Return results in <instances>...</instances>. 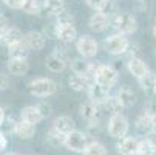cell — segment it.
I'll return each mask as SVG.
<instances>
[{"label":"cell","mask_w":156,"mask_h":155,"mask_svg":"<svg viewBox=\"0 0 156 155\" xmlns=\"http://www.w3.org/2000/svg\"><path fill=\"white\" fill-rule=\"evenodd\" d=\"M107 2H108V0H85V3L90 6L93 11H101Z\"/></svg>","instance_id":"36"},{"label":"cell","mask_w":156,"mask_h":155,"mask_svg":"<svg viewBox=\"0 0 156 155\" xmlns=\"http://www.w3.org/2000/svg\"><path fill=\"white\" fill-rule=\"evenodd\" d=\"M93 82H94V81L90 79L88 76L76 75V73L70 75V78H68V85H70L71 90H74V92H83V90L87 92Z\"/></svg>","instance_id":"17"},{"label":"cell","mask_w":156,"mask_h":155,"mask_svg":"<svg viewBox=\"0 0 156 155\" xmlns=\"http://www.w3.org/2000/svg\"><path fill=\"white\" fill-rule=\"evenodd\" d=\"M65 138L66 135H63L62 132H59L57 129H54L51 126V129L45 134V141L51 146V147H62L65 146Z\"/></svg>","instance_id":"26"},{"label":"cell","mask_w":156,"mask_h":155,"mask_svg":"<svg viewBox=\"0 0 156 155\" xmlns=\"http://www.w3.org/2000/svg\"><path fill=\"white\" fill-rule=\"evenodd\" d=\"M5 155H19L17 152H8V153H5Z\"/></svg>","instance_id":"42"},{"label":"cell","mask_w":156,"mask_h":155,"mask_svg":"<svg viewBox=\"0 0 156 155\" xmlns=\"http://www.w3.org/2000/svg\"><path fill=\"white\" fill-rule=\"evenodd\" d=\"M6 68L14 76H25L30 70V62L28 59H9Z\"/></svg>","instance_id":"22"},{"label":"cell","mask_w":156,"mask_h":155,"mask_svg":"<svg viewBox=\"0 0 156 155\" xmlns=\"http://www.w3.org/2000/svg\"><path fill=\"white\" fill-rule=\"evenodd\" d=\"M23 37H25V34L22 33L17 27H8V28L0 31V45L8 48V47L14 45V43H17V42H22Z\"/></svg>","instance_id":"9"},{"label":"cell","mask_w":156,"mask_h":155,"mask_svg":"<svg viewBox=\"0 0 156 155\" xmlns=\"http://www.w3.org/2000/svg\"><path fill=\"white\" fill-rule=\"evenodd\" d=\"M23 40L27 42V45L31 48V51H40L43 50L47 43V37L42 31H28L23 37Z\"/></svg>","instance_id":"14"},{"label":"cell","mask_w":156,"mask_h":155,"mask_svg":"<svg viewBox=\"0 0 156 155\" xmlns=\"http://www.w3.org/2000/svg\"><path fill=\"white\" fill-rule=\"evenodd\" d=\"M116 98L119 99V102L122 104L124 109H128L131 105H135L136 104V99H138L136 93L133 92L128 85H124V87L119 88V90L116 92Z\"/></svg>","instance_id":"21"},{"label":"cell","mask_w":156,"mask_h":155,"mask_svg":"<svg viewBox=\"0 0 156 155\" xmlns=\"http://www.w3.org/2000/svg\"><path fill=\"white\" fill-rule=\"evenodd\" d=\"M20 120H23V121L36 126L42 120H45V118L42 116V113H40V110L37 109V105H27V107H23L20 110Z\"/></svg>","instance_id":"23"},{"label":"cell","mask_w":156,"mask_h":155,"mask_svg":"<svg viewBox=\"0 0 156 155\" xmlns=\"http://www.w3.org/2000/svg\"><path fill=\"white\" fill-rule=\"evenodd\" d=\"M42 2H43V0H42Z\"/></svg>","instance_id":"45"},{"label":"cell","mask_w":156,"mask_h":155,"mask_svg":"<svg viewBox=\"0 0 156 155\" xmlns=\"http://www.w3.org/2000/svg\"><path fill=\"white\" fill-rule=\"evenodd\" d=\"M76 50L80 57L93 59L99 53V43L93 36L83 34V36H79V39L76 40Z\"/></svg>","instance_id":"4"},{"label":"cell","mask_w":156,"mask_h":155,"mask_svg":"<svg viewBox=\"0 0 156 155\" xmlns=\"http://www.w3.org/2000/svg\"><path fill=\"white\" fill-rule=\"evenodd\" d=\"M83 155H108L107 147L101 143V141H90V144L87 146V149L83 150Z\"/></svg>","instance_id":"31"},{"label":"cell","mask_w":156,"mask_h":155,"mask_svg":"<svg viewBox=\"0 0 156 155\" xmlns=\"http://www.w3.org/2000/svg\"><path fill=\"white\" fill-rule=\"evenodd\" d=\"M135 127H136V130L139 132L141 135H145V137H148L150 134H153V132L156 130V124H154L153 118L150 115H147L145 112L136 118Z\"/></svg>","instance_id":"16"},{"label":"cell","mask_w":156,"mask_h":155,"mask_svg":"<svg viewBox=\"0 0 156 155\" xmlns=\"http://www.w3.org/2000/svg\"><path fill=\"white\" fill-rule=\"evenodd\" d=\"M14 135L19 137L20 140H30L36 135V126L30 124L23 120H19L16 123V127H14Z\"/></svg>","instance_id":"19"},{"label":"cell","mask_w":156,"mask_h":155,"mask_svg":"<svg viewBox=\"0 0 156 155\" xmlns=\"http://www.w3.org/2000/svg\"><path fill=\"white\" fill-rule=\"evenodd\" d=\"M45 67L51 73H62V72L66 70V67H68V61H65L63 57H60L59 54H56L53 51L51 54H48L45 57Z\"/></svg>","instance_id":"15"},{"label":"cell","mask_w":156,"mask_h":155,"mask_svg":"<svg viewBox=\"0 0 156 155\" xmlns=\"http://www.w3.org/2000/svg\"><path fill=\"white\" fill-rule=\"evenodd\" d=\"M3 5L9 9H22V6H23L25 0H2Z\"/></svg>","instance_id":"37"},{"label":"cell","mask_w":156,"mask_h":155,"mask_svg":"<svg viewBox=\"0 0 156 155\" xmlns=\"http://www.w3.org/2000/svg\"><path fill=\"white\" fill-rule=\"evenodd\" d=\"M6 144H8L6 134H5V132H2V130H0V152H2V150L6 147Z\"/></svg>","instance_id":"39"},{"label":"cell","mask_w":156,"mask_h":155,"mask_svg":"<svg viewBox=\"0 0 156 155\" xmlns=\"http://www.w3.org/2000/svg\"><path fill=\"white\" fill-rule=\"evenodd\" d=\"M37 109L40 110V113H42L43 118H48V116L53 115V105H51L50 102H47V101L39 102V104H37Z\"/></svg>","instance_id":"35"},{"label":"cell","mask_w":156,"mask_h":155,"mask_svg":"<svg viewBox=\"0 0 156 155\" xmlns=\"http://www.w3.org/2000/svg\"><path fill=\"white\" fill-rule=\"evenodd\" d=\"M116 149L119 155H139V140L127 135L118 140Z\"/></svg>","instance_id":"8"},{"label":"cell","mask_w":156,"mask_h":155,"mask_svg":"<svg viewBox=\"0 0 156 155\" xmlns=\"http://www.w3.org/2000/svg\"><path fill=\"white\" fill-rule=\"evenodd\" d=\"M57 82L51 78H36L28 84V92L30 95L36 96V98H48L56 95L57 92Z\"/></svg>","instance_id":"3"},{"label":"cell","mask_w":156,"mask_h":155,"mask_svg":"<svg viewBox=\"0 0 156 155\" xmlns=\"http://www.w3.org/2000/svg\"><path fill=\"white\" fill-rule=\"evenodd\" d=\"M107 130H108V135L111 138H124L128 134V120L122 115H110L108 118V124H107Z\"/></svg>","instance_id":"5"},{"label":"cell","mask_w":156,"mask_h":155,"mask_svg":"<svg viewBox=\"0 0 156 155\" xmlns=\"http://www.w3.org/2000/svg\"><path fill=\"white\" fill-rule=\"evenodd\" d=\"M101 105L91 102V101H88V102H83L79 105V115L83 121L87 123H93V121H99L102 112H101Z\"/></svg>","instance_id":"10"},{"label":"cell","mask_w":156,"mask_h":155,"mask_svg":"<svg viewBox=\"0 0 156 155\" xmlns=\"http://www.w3.org/2000/svg\"><path fill=\"white\" fill-rule=\"evenodd\" d=\"M43 9H45L51 17H56L62 11H65V3L63 0H43Z\"/></svg>","instance_id":"27"},{"label":"cell","mask_w":156,"mask_h":155,"mask_svg":"<svg viewBox=\"0 0 156 155\" xmlns=\"http://www.w3.org/2000/svg\"><path fill=\"white\" fill-rule=\"evenodd\" d=\"M110 27L115 30V33L130 36L138 30V20L130 13H118L110 17Z\"/></svg>","instance_id":"1"},{"label":"cell","mask_w":156,"mask_h":155,"mask_svg":"<svg viewBox=\"0 0 156 155\" xmlns=\"http://www.w3.org/2000/svg\"><path fill=\"white\" fill-rule=\"evenodd\" d=\"M5 118H6V113H5V110H3V107L0 105V126L3 124V121H5Z\"/></svg>","instance_id":"41"},{"label":"cell","mask_w":156,"mask_h":155,"mask_svg":"<svg viewBox=\"0 0 156 155\" xmlns=\"http://www.w3.org/2000/svg\"><path fill=\"white\" fill-rule=\"evenodd\" d=\"M30 53H31V48L27 45L25 40L17 42V43H14V45L8 47V56H9V59H28Z\"/></svg>","instance_id":"24"},{"label":"cell","mask_w":156,"mask_h":155,"mask_svg":"<svg viewBox=\"0 0 156 155\" xmlns=\"http://www.w3.org/2000/svg\"><path fill=\"white\" fill-rule=\"evenodd\" d=\"M118 70L113 67V65H110V64H102L101 65V68L98 70L96 76H94V82L101 84L102 87L105 88H110L113 87L116 82H118Z\"/></svg>","instance_id":"7"},{"label":"cell","mask_w":156,"mask_h":155,"mask_svg":"<svg viewBox=\"0 0 156 155\" xmlns=\"http://www.w3.org/2000/svg\"><path fill=\"white\" fill-rule=\"evenodd\" d=\"M139 155H156V143L150 137L139 140Z\"/></svg>","instance_id":"30"},{"label":"cell","mask_w":156,"mask_h":155,"mask_svg":"<svg viewBox=\"0 0 156 155\" xmlns=\"http://www.w3.org/2000/svg\"><path fill=\"white\" fill-rule=\"evenodd\" d=\"M9 85H11L9 76L0 72V92H5V90H8V88H9Z\"/></svg>","instance_id":"38"},{"label":"cell","mask_w":156,"mask_h":155,"mask_svg":"<svg viewBox=\"0 0 156 155\" xmlns=\"http://www.w3.org/2000/svg\"><path fill=\"white\" fill-rule=\"evenodd\" d=\"M53 127L57 129L59 132H62L63 135H68L70 132L76 130V123H74V120H73L71 116H68V115H60V116L54 118Z\"/></svg>","instance_id":"20"},{"label":"cell","mask_w":156,"mask_h":155,"mask_svg":"<svg viewBox=\"0 0 156 155\" xmlns=\"http://www.w3.org/2000/svg\"><path fill=\"white\" fill-rule=\"evenodd\" d=\"M88 144H90V135H88L87 132L73 130L65 138V147L68 150H71V152L83 153V150L87 149Z\"/></svg>","instance_id":"6"},{"label":"cell","mask_w":156,"mask_h":155,"mask_svg":"<svg viewBox=\"0 0 156 155\" xmlns=\"http://www.w3.org/2000/svg\"><path fill=\"white\" fill-rule=\"evenodd\" d=\"M127 70H128L130 75H133L136 79H139V78H142L148 72V67H147V64L141 57H128V61H127Z\"/></svg>","instance_id":"18"},{"label":"cell","mask_w":156,"mask_h":155,"mask_svg":"<svg viewBox=\"0 0 156 155\" xmlns=\"http://www.w3.org/2000/svg\"><path fill=\"white\" fill-rule=\"evenodd\" d=\"M54 22L57 25H74V16L70 11H62L60 14H57L54 17Z\"/></svg>","instance_id":"33"},{"label":"cell","mask_w":156,"mask_h":155,"mask_svg":"<svg viewBox=\"0 0 156 155\" xmlns=\"http://www.w3.org/2000/svg\"><path fill=\"white\" fill-rule=\"evenodd\" d=\"M102 45H104V50L108 54H111V56H121V54H125L128 51L131 42H130V39L125 34L113 33V34H110L108 37L104 39Z\"/></svg>","instance_id":"2"},{"label":"cell","mask_w":156,"mask_h":155,"mask_svg":"<svg viewBox=\"0 0 156 155\" xmlns=\"http://www.w3.org/2000/svg\"><path fill=\"white\" fill-rule=\"evenodd\" d=\"M70 68L76 75H83L90 78V70H91V62H88L85 57H76L70 61ZM91 79V78H90Z\"/></svg>","instance_id":"25"},{"label":"cell","mask_w":156,"mask_h":155,"mask_svg":"<svg viewBox=\"0 0 156 155\" xmlns=\"http://www.w3.org/2000/svg\"><path fill=\"white\" fill-rule=\"evenodd\" d=\"M105 16H108V17H111V16H115V14H118L119 11H118V5H116V2L115 0H108V2L104 5V8L101 9Z\"/></svg>","instance_id":"34"},{"label":"cell","mask_w":156,"mask_h":155,"mask_svg":"<svg viewBox=\"0 0 156 155\" xmlns=\"http://www.w3.org/2000/svg\"><path fill=\"white\" fill-rule=\"evenodd\" d=\"M88 27L94 33H102L110 27V17L105 16L102 11H94L88 19Z\"/></svg>","instance_id":"13"},{"label":"cell","mask_w":156,"mask_h":155,"mask_svg":"<svg viewBox=\"0 0 156 155\" xmlns=\"http://www.w3.org/2000/svg\"><path fill=\"white\" fill-rule=\"evenodd\" d=\"M138 82H139L141 88H142V90H145V92L154 90V85H156V76H154V73H153V72H150V70H148L142 78H139V79H138Z\"/></svg>","instance_id":"32"},{"label":"cell","mask_w":156,"mask_h":155,"mask_svg":"<svg viewBox=\"0 0 156 155\" xmlns=\"http://www.w3.org/2000/svg\"><path fill=\"white\" fill-rule=\"evenodd\" d=\"M153 92H154V93H156V85H154V90H153Z\"/></svg>","instance_id":"44"},{"label":"cell","mask_w":156,"mask_h":155,"mask_svg":"<svg viewBox=\"0 0 156 155\" xmlns=\"http://www.w3.org/2000/svg\"><path fill=\"white\" fill-rule=\"evenodd\" d=\"M43 9V2L40 0H25L23 6H22V11L28 16H39Z\"/></svg>","instance_id":"28"},{"label":"cell","mask_w":156,"mask_h":155,"mask_svg":"<svg viewBox=\"0 0 156 155\" xmlns=\"http://www.w3.org/2000/svg\"><path fill=\"white\" fill-rule=\"evenodd\" d=\"M153 33H154V37H156V25H154V28H153Z\"/></svg>","instance_id":"43"},{"label":"cell","mask_w":156,"mask_h":155,"mask_svg":"<svg viewBox=\"0 0 156 155\" xmlns=\"http://www.w3.org/2000/svg\"><path fill=\"white\" fill-rule=\"evenodd\" d=\"M56 39L59 42H62L63 45H68V43L76 42L79 39L76 27L74 25H57V28H56Z\"/></svg>","instance_id":"11"},{"label":"cell","mask_w":156,"mask_h":155,"mask_svg":"<svg viewBox=\"0 0 156 155\" xmlns=\"http://www.w3.org/2000/svg\"><path fill=\"white\" fill-rule=\"evenodd\" d=\"M107 112L110 113V115H118V113H122V110H124V107H122V104L119 102V99L116 98V95L115 96H108V99L104 102V105H102Z\"/></svg>","instance_id":"29"},{"label":"cell","mask_w":156,"mask_h":155,"mask_svg":"<svg viewBox=\"0 0 156 155\" xmlns=\"http://www.w3.org/2000/svg\"><path fill=\"white\" fill-rule=\"evenodd\" d=\"M87 93H88V99H90L91 102H94V104H98V105H104V102L110 96V90H108V88L102 87L98 82H93L90 85V88L87 90Z\"/></svg>","instance_id":"12"},{"label":"cell","mask_w":156,"mask_h":155,"mask_svg":"<svg viewBox=\"0 0 156 155\" xmlns=\"http://www.w3.org/2000/svg\"><path fill=\"white\" fill-rule=\"evenodd\" d=\"M8 27H9V22H8V19H6L3 14H0V31L5 30V28H8Z\"/></svg>","instance_id":"40"}]
</instances>
